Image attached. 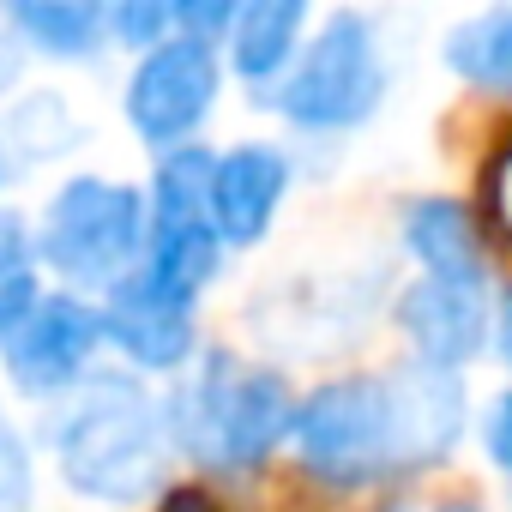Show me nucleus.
I'll list each match as a JSON object with an SVG mask.
<instances>
[{
    "label": "nucleus",
    "mask_w": 512,
    "mask_h": 512,
    "mask_svg": "<svg viewBox=\"0 0 512 512\" xmlns=\"http://www.w3.org/2000/svg\"><path fill=\"white\" fill-rule=\"evenodd\" d=\"M67 488L91 500H139L163 482V422L127 380H97L61 428Z\"/></svg>",
    "instance_id": "1"
},
{
    "label": "nucleus",
    "mask_w": 512,
    "mask_h": 512,
    "mask_svg": "<svg viewBox=\"0 0 512 512\" xmlns=\"http://www.w3.org/2000/svg\"><path fill=\"white\" fill-rule=\"evenodd\" d=\"M181 428L205 458L253 464V458H266L278 446V434L290 428V392H284L278 374H241L235 362L217 356L205 368V380L187 392Z\"/></svg>",
    "instance_id": "2"
},
{
    "label": "nucleus",
    "mask_w": 512,
    "mask_h": 512,
    "mask_svg": "<svg viewBox=\"0 0 512 512\" xmlns=\"http://www.w3.org/2000/svg\"><path fill=\"white\" fill-rule=\"evenodd\" d=\"M145 241V205L133 187L109 181H73L55 193L43 217V253L67 278H115Z\"/></svg>",
    "instance_id": "3"
},
{
    "label": "nucleus",
    "mask_w": 512,
    "mask_h": 512,
    "mask_svg": "<svg viewBox=\"0 0 512 512\" xmlns=\"http://www.w3.org/2000/svg\"><path fill=\"white\" fill-rule=\"evenodd\" d=\"M284 115L302 127H350L380 103V55H374V31L356 13L326 19V31L314 37V49L302 55V67L284 85Z\"/></svg>",
    "instance_id": "4"
},
{
    "label": "nucleus",
    "mask_w": 512,
    "mask_h": 512,
    "mask_svg": "<svg viewBox=\"0 0 512 512\" xmlns=\"http://www.w3.org/2000/svg\"><path fill=\"white\" fill-rule=\"evenodd\" d=\"M296 446L314 470L326 476H356L368 470L380 452H392V410H386V386L374 380H338L326 392L308 398V410L296 416Z\"/></svg>",
    "instance_id": "5"
},
{
    "label": "nucleus",
    "mask_w": 512,
    "mask_h": 512,
    "mask_svg": "<svg viewBox=\"0 0 512 512\" xmlns=\"http://www.w3.org/2000/svg\"><path fill=\"white\" fill-rule=\"evenodd\" d=\"M217 97V55L205 37H175V43H157L127 91V115L145 139L169 145L181 139Z\"/></svg>",
    "instance_id": "6"
},
{
    "label": "nucleus",
    "mask_w": 512,
    "mask_h": 512,
    "mask_svg": "<svg viewBox=\"0 0 512 512\" xmlns=\"http://www.w3.org/2000/svg\"><path fill=\"white\" fill-rule=\"evenodd\" d=\"M97 344H103V320L85 302L55 296V302H37L25 314V326L7 338V368H13L19 392H61L79 380V368L91 362Z\"/></svg>",
    "instance_id": "7"
},
{
    "label": "nucleus",
    "mask_w": 512,
    "mask_h": 512,
    "mask_svg": "<svg viewBox=\"0 0 512 512\" xmlns=\"http://www.w3.org/2000/svg\"><path fill=\"white\" fill-rule=\"evenodd\" d=\"M386 410H392V452L422 464L440 458L458 440V416H464V392L452 380V368H404L386 386Z\"/></svg>",
    "instance_id": "8"
},
{
    "label": "nucleus",
    "mask_w": 512,
    "mask_h": 512,
    "mask_svg": "<svg viewBox=\"0 0 512 512\" xmlns=\"http://www.w3.org/2000/svg\"><path fill=\"white\" fill-rule=\"evenodd\" d=\"M284 181H290V169L278 151H266V145L229 151L211 181V223L223 229V241H260L284 199Z\"/></svg>",
    "instance_id": "9"
},
{
    "label": "nucleus",
    "mask_w": 512,
    "mask_h": 512,
    "mask_svg": "<svg viewBox=\"0 0 512 512\" xmlns=\"http://www.w3.org/2000/svg\"><path fill=\"white\" fill-rule=\"evenodd\" d=\"M398 320H404V332L416 338V350H422L428 368L464 362V356L476 350V338H482V302H476V290L440 284V278L410 284L404 302H398Z\"/></svg>",
    "instance_id": "10"
},
{
    "label": "nucleus",
    "mask_w": 512,
    "mask_h": 512,
    "mask_svg": "<svg viewBox=\"0 0 512 512\" xmlns=\"http://www.w3.org/2000/svg\"><path fill=\"white\" fill-rule=\"evenodd\" d=\"M211 272H217V223H157L151 260H145V272H139L133 284H139L151 302L187 308Z\"/></svg>",
    "instance_id": "11"
},
{
    "label": "nucleus",
    "mask_w": 512,
    "mask_h": 512,
    "mask_svg": "<svg viewBox=\"0 0 512 512\" xmlns=\"http://www.w3.org/2000/svg\"><path fill=\"white\" fill-rule=\"evenodd\" d=\"M404 241H410V253H416V260H422L440 284L476 290V278H482V247H476L470 217H464L452 199H422V205L404 217Z\"/></svg>",
    "instance_id": "12"
},
{
    "label": "nucleus",
    "mask_w": 512,
    "mask_h": 512,
    "mask_svg": "<svg viewBox=\"0 0 512 512\" xmlns=\"http://www.w3.org/2000/svg\"><path fill=\"white\" fill-rule=\"evenodd\" d=\"M121 350H133L145 368H175L187 350H193V326H187V308H169V302H151L139 284H115V314H109Z\"/></svg>",
    "instance_id": "13"
},
{
    "label": "nucleus",
    "mask_w": 512,
    "mask_h": 512,
    "mask_svg": "<svg viewBox=\"0 0 512 512\" xmlns=\"http://www.w3.org/2000/svg\"><path fill=\"white\" fill-rule=\"evenodd\" d=\"M446 67L464 73V79H476V85L512 91V7H494V13L464 19L446 37Z\"/></svg>",
    "instance_id": "14"
},
{
    "label": "nucleus",
    "mask_w": 512,
    "mask_h": 512,
    "mask_svg": "<svg viewBox=\"0 0 512 512\" xmlns=\"http://www.w3.org/2000/svg\"><path fill=\"white\" fill-rule=\"evenodd\" d=\"M302 31V7L296 0H260V7H247L241 25H235V67L247 79H266L284 67L290 43Z\"/></svg>",
    "instance_id": "15"
},
{
    "label": "nucleus",
    "mask_w": 512,
    "mask_h": 512,
    "mask_svg": "<svg viewBox=\"0 0 512 512\" xmlns=\"http://www.w3.org/2000/svg\"><path fill=\"white\" fill-rule=\"evenodd\" d=\"M211 181L217 163L205 151H175L157 169V223H211Z\"/></svg>",
    "instance_id": "16"
},
{
    "label": "nucleus",
    "mask_w": 512,
    "mask_h": 512,
    "mask_svg": "<svg viewBox=\"0 0 512 512\" xmlns=\"http://www.w3.org/2000/svg\"><path fill=\"white\" fill-rule=\"evenodd\" d=\"M13 25L31 31L49 55H91V43H97V13L91 7H43V0H19Z\"/></svg>",
    "instance_id": "17"
},
{
    "label": "nucleus",
    "mask_w": 512,
    "mask_h": 512,
    "mask_svg": "<svg viewBox=\"0 0 512 512\" xmlns=\"http://www.w3.org/2000/svg\"><path fill=\"white\" fill-rule=\"evenodd\" d=\"M13 133H19V145H31V157H49V151H61V145L73 139V121H67V109L43 91V97H25V103L13 109Z\"/></svg>",
    "instance_id": "18"
},
{
    "label": "nucleus",
    "mask_w": 512,
    "mask_h": 512,
    "mask_svg": "<svg viewBox=\"0 0 512 512\" xmlns=\"http://www.w3.org/2000/svg\"><path fill=\"white\" fill-rule=\"evenodd\" d=\"M31 500V464H25V446L13 440V428L0 422V512H19Z\"/></svg>",
    "instance_id": "19"
},
{
    "label": "nucleus",
    "mask_w": 512,
    "mask_h": 512,
    "mask_svg": "<svg viewBox=\"0 0 512 512\" xmlns=\"http://www.w3.org/2000/svg\"><path fill=\"white\" fill-rule=\"evenodd\" d=\"M169 7H115V37L121 43H145V49H157V37L169 31Z\"/></svg>",
    "instance_id": "20"
},
{
    "label": "nucleus",
    "mask_w": 512,
    "mask_h": 512,
    "mask_svg": "<svg viewBox=\"0 0 512 512\" xmlns=\"http://www.w3.org/2000/svg\"><path fill=\"white\" fill-rule=\"evenodd\" d=\"M488 458L500 464V470H512V392H500L494 398V410H488Z\"/></svg>",
    "instance_id": "21"
},
{
    "label": "nucleus",
    "mask_w": 512,
    "mask_h": 512,
    "mask_svg": "<svg viewBox=\"0 0 512 512\" xmlns=\"http://www.w3.org/2000/svg\"><path fill=\"white\" fill-rule=\"evenodd\" d=\"M25 314H31V272L0 284V338H13L25 326Z\"/></svg>",
    "instance_id": "22"
},
{
    "label": "nucleus",
    "mask_w": 512,
    "mask_h": 512,
    "mask_svg": "<svg viewBox=\"0 0 512 512\" xmlns=\"http://www.w3.org/2000/svg\"><path fill=\"white\" fill-rule=\"evenodd\" d=\"M19 272H25V229H19L7 211H0V284L19 278Z\"/></svg>",
    "instance_id": "23"
},
{
    "label": "nucleus",
    "mask_w": 512,
    "mask_h": 512,
    "mask_svg": "<svg viewBox=\"0 0 512 512\" xmlns=\"http://www.w3.org/2000/svg\"><path fill=\"white\" fill-rule=\"evenodd\" d=\"M175 19L193 25V31H223L229 25V7H175Z\"/></svg>",
    "instance_id": "24"
},
{
    "label": "nucleus",
    "mask_w": 512,
    "mask_h": 512,
    "mask_svg": "<svg viewBox=\"0 0 512 512\" xmlns=\"http://www.w3.org/2000/svg\"><path fill=\"white\" fill-rule=\"evenodd\" d=\"M494 332H500V338H494V350L512 362V290H506V302H500V320H494Z\"/></svg>",
    "instance_id": "25"
},
{
    "label": "nucleus",
    "mask_w": 512,
    "mask_h": 512,
    "mask_svg": "<svg viewBox=\"0 0 512 512\" xmlns=\"http://www.w3.org/2000/svg\"><path fill=\"white\" fill-rule=\"evenodd\" d=\"M163 512H211V506H205L199 494H169V506H163Z\"/></svg>",
    "instance_id": "26"
},
{
    "label": "nucleus",
    "mask_w": 512,
    "mask_h": 512,
    "mask_svg": "<svg viewBox=\"0 0 512 512\" xmlns=\"http://www.w3.org/2000/svg\"><path fill=\"white\" fill-rule=\"evenodd\" d=\"M500 211H506V223H512V157H506V169H500Z\"/></svg>",
    "instance_id": "27"
},
{
    "label": "nucleus",
    "mask_w": 512,
    "mask_h": 512,
    "mask_svg": "<svg viewBox=\"0 0 512 512\" xmlns=\"http://www.w3.org/2000/svg\"><path fill=\"white\" fill-rule=\"evenodd\" d=\"M440 512H476V506H440Z\"/></svg>",
    "instance_id": "28"
}]
</instances>
